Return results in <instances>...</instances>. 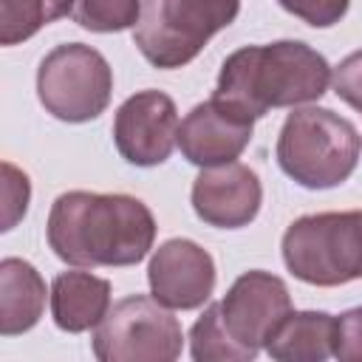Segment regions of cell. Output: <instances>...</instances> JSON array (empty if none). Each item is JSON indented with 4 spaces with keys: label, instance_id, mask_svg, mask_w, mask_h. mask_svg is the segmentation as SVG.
Returning a JSON list of instances; mask_svg holds the SVG:
<instances>
[{
    "label": "cell",
    "instance_id": "7a4b0ae2",
    "mask_svg": "<svg viewBox=\"0 0 362 362\" xmlns=\"http://www.w3.org/2000/svg\"><path fill=\"white\" fill-rule=\"evenodd\" d=\"M331 76L334 68L320 51L300 40H277L232 51L221 65L212 96L260 119L272 107L317 102Z\"/></svg>",
    "mask_w": 362,
    "mask_h": 362
},
{
    "label": "cell",
    "instance_id": "3957f363",
    "mask_svg": "<svg viewBox=\"0 0 362 362\" xmlns=\"http://www.w3.org/2000/svg\"><path fill=\"white\" fill-rule=\"evenodd\" d=\"M359 130L328 107L291 110L277 136L280 170L305 189L339 187L356 170Z\"/></svg>",
    "mask_w": 362,
    "mask_h": 362
},
{
    "label": "cell",
    "instance_id": "8992f818",
    "mask_svg": "<svg viewBox=\"0 0 362 362\" xmlns=\"http://www.w3.org/2000/svg\"><path fill=\"white\" fill-rule=\"evenodd\" d=\"M113 93V68L85 45L65 42L51 48L37 68V96L45 113L59 122L82 124L105 113Z\"/></svg>",
    "mask_w": 362,
    "mask_h": 362
},
{
    "label": "cell",
    "instance_id": "277c9868",
    "mask_svg": "<svg viewBox=\"0 0 362 362\" xmlns=\"http://www.w3.org/2000/svg\"><path fill=\"white\" fill-rule=\"evenodd\" d=\"M286 269L320 288L362 280V209L297 218L283 232Z\"/></svg>",
    "mask_w": 362,
    "mask_h": 362
},
{
    "label": "cell",
    "instance_id": "7c38bea8",
    "mask_svg": "<svg viewBox=\"0 0 362 362\" xmlns=\"http://www.w3.org/2000/svg\"><path fill=\"white\" fill-rule=\"evenodd\" d=\"M189 201L206 226L240 229L257 218L263 204V184L257 173L240 161L215 164L195 175Z\"/></svg>",
    "mask_w": 362,
    "mask_h": 362
},
{
    "label": "cell",
    "instance_id": "52a82bcc",
    "mask_svg": "<svg viewBox=\"0 0 362 362\" xmlns=\"http://www.w3.org/2000/svg\"><path fill=\"white\" fill-rule=\"evenodd\" d=\"M90 339L102 362H173L184 348L178 317L153 294H130L113 303Z\"/></svg>",
    "mask_w": 362,
    "mask_h": 362
},
{
    "label": "cell",
    "instance_id": "6da1fadb",
    "mask_svg": "<svg viewBox=\"0 0 362 362\" xmlns=\"http://www.w3.org/2000/svg\"><path fill=\"white\" fill-rule=\"evenodd\" d=\"M48 246L71 266H136L156 240V218L124 192H62L48 212Z\"/></svg>",
    "mask_w": 362,
    "mask_h": 362
},
{
    "label": "cell",
    "instance_id": "5b68a950",
    "mask_svg": "<svg viewBox=\"0 0 362 362\" xmlns=\"http://www.w3.org/2000/svg\"><path fill=\"white\" fill-rule=\"evenodd\" d=\"M238 11L240 0H141L133 42L150 65L184 68Z\"/></svg>",
    "mask_w": 362,
    "mask_h": 362
},
{
    "label": "cell",
    "instance_id": "5bb4252c",
    "mask_svg": "<svg viewBox=\"0 0 362 362\" xmlns=\"http://www.w3.org/2000/svg\"><path fill=\"white\" fill-rule=\"evenodd\" d=\"M45 288L42 274L23 257L0 260V334L17 337L31 331L45 311Z\"/></svg>",
    "mask_w": 362,
    "mask_h": 362
},
{
    "label": "cell",
    "instance_id": "9c48e42d",
    "mask_svg": "<svg viewBox=\"0 0 362 362\" xmlns=\"http://www.w3.org/2000/svg\"><path fill=\"white\" fill-rule=\"evenodd\" d=\"M113 144L127 164L158 167L178 144V110L164 90L127 96L113 116Z\"/></svg>",
    "mask_w": 362,
    "mask_h": 362
},
{
    "label": "cell",
    "instance_id": "8fae6325",
    "mask_svg": "<svg viewBox=\"0 0 362 362\" xmlns=\"http://www.w3.org/2000/svg\"><path fill=\"white\" fill-rule=\"evenodd\" d=\"M255 119L221 99L195 105L178 124V150L195 167L235 161L252 141Z\"/></svg>",
    "mask_w": 362,
    "mask_h": 362
},
{
    "label": "cell",
    "instance_id": "d6986e66",
    "mask_svg": "<svg viewBox=\"0 0 362 362\" xmlns=\"http://www.w3.org/2000/svg\"><path fill=\"white\" fill-rule=\"evenodd\" d=\"M31 198V184L23 170H17L11 161H3V232L14 229V223L25 215Z\"/></svg>",
    "mask_w": 362,
    "mask_h": 362
},
{
    "label": "cell",
    "instance_id": "e0dca14e",
    "mask_svg": "<svg viewBox=\"0 0 362 362\" xmlns=\"http://www.w3.org/2000/svg\"><path fill=\"white\" fill-rule=\"evenodd\" d=\"M189 354L195 362H249L257 354L238 345L221 320V305L209 303L189 328Z\"/></svg>",
    "mask_w": 362,
    "mask_h": 362
},
{
    "label": "cell",
    "instance_id": "7402d4cb",
    "mask_svg": "<svg viewBox=\"0 0 362 362\" xmlns=\"http://www.w3.org/2000/svg\"><path fill=\"white\" fill-rule=\"evenodd\" d=\"M334 356L342 362H359L362 359V305L337 317Z\"/></svg>",
    "mask_w": 362,
    "mask_h": 362
},
{
    "label": "cell",
    "instance_id": "9a60e30c",
    "mask_svg": "<svg viewBox=\"0 0 362 362\" xmlns=\"http://www.w3.org/2000/svg\"><path fill=\"white\" fill-rule=\"evenodd\" d=\"M334 339L337 317L328 311H291L266 342V351L277 362H322L334 356Z\"/></svg>",
    "mask_w": 362,
    "mask_h": 362
},
{
    "label": "cell",
    "instance_id": "ffe728a7",
    "mask_svg": "<svg viewBox=\"0 0 362 362\" xmlns=\"http://www.w3.org/2000/svg\"><path fill=\"white\" fill-rule=\"evenodd\" d=\"M277 3L288 14L300 17L303 23H308L314 28H331V25H337L345 17L348 6H351V0H277Z\"/></svg>",
    "mask_w": 362,
    "mask_h": 362
},
{
    "label": "cell",
    "instance_id": "4fadbf2b",
    "mask_svg": "<svg viewBox=\"0 0 362 362\" xmlns=\"http://www.w3.org/2000/svg\"><path fill=\"white\" fill-rule=\"evenodd\" d=\"M110 311V280L90 272H59L51 283V317L59 331L82 334L102 322Z\"/></svg>",
    "mask_w": 362,
    "mask_h": 362
},
{
    "label": "cell",
    "instance_id": "ba28073f",
    "mask_svg": "<svg viewBox=\"0 0 362 362\" xmlns=\"http://www.w3.org/2000/svg\"><path fill=\"white\" fill-rule=\"evenodd\" d=\"M218 305L229 337L257 354L260 348H266L277 325L291 314V294L277 274L252 269L229 286L226 297Z\"/></svg>",
    "mask_w": 362,
    "mask_h": 362
},
{
    "label": "cell",
    "instance_id": "44dd1931",
    "mask_svg": "<svg viewBox=\"0 0 362 362\" xmlns=\"http://www.w3.org/2000/svg\"><path fill=\"white\" fill-rule=\"evenodd\" d=\"M331 85H334V93L351 105L354 110L362 113V48L348 54L337 68H334V76H331Z\"/></svg>",
    "mask_w": 362,
    "mask_h": 362
},
{
    "label": "cell",
    "instance_id": "ac0fdd59",
    "mask_svg": "<svg viewBox=\"0 0 362 362\" xmlns=\"http://www.w3.org/2000/svg\"><path fill=\"white\" fill-rule=\"evenodd\" d=\"M74 20L96 34H116L136 28L141 14V0H76Z\"/></svg>",
    "mask_w": 362,
    "mask_h": 362
},
{
    "label": "cell",
    "instance_id": "2e32d148",
    "mask_svg": "<svg viewBox=\"0 0 362 362\" xmlns=\"http://www.w3.org/2000/svg\"><path fill=\"white\" fill-rule=\"evenodd\" d=\"M76 0H0V42L17 45L54 20L68 17Z\"/></svg>",
    "mask_w": 362,
    "mask_h": 362
},
{
    "label": "cell",
    "instance_id": "30bf717a",
    "mask_svg": "<svg viewBox=\"0 0 362 362\" xmlns=\"http://www.w3.org/2000/svg\"><path fill=\"white\" fill-rule=\"evenodd\" d=\"M150 294L175 311H192L209 303L215 291V260L189 238L164 240L147 263Z\"/></svg>",
    "mask_w": 362,
    "mask_h": 362
}]
</instances>
